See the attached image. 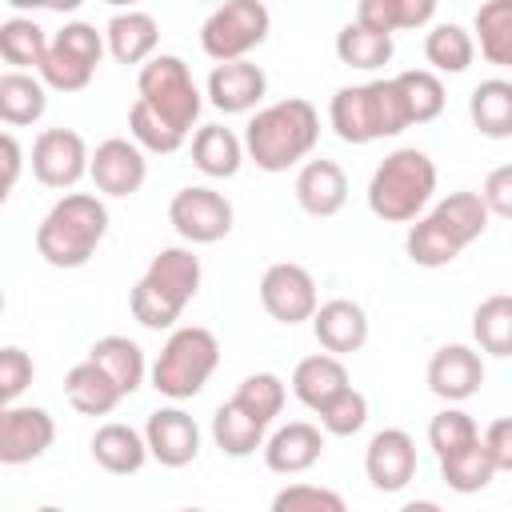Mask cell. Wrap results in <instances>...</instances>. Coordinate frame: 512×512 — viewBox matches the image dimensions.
<instances>
[{
  "label": "cell",
  "mask_w": 512,
  "mask_h": 512,
  "mask_svg": "<svg viewBox=\"0 0 512 512\" xmlns=\"http://www.w3.org/2000/svg\"><path fill=\"white\" fill-rule=\"evenodd\" d=\"M256 424H272L280 412H284V400H288V388H284V380L276 376V372H252V376H244L240 380V388H236V396H232Z\"/></svg>",
  "instance_id": "ab89813d"
},
{
  "label": "cell",
  "mask_w": 512,
  "mask_h": 512,
  "mask_svg": "<svg viewBox=\"0 0 512 512\" xmlns=\"http://www.w3.org/2000/svg\"><path fill=\"white\" fill-rule=\"evenodd\" d=\"M88 176H92L96 192H104V196H132V192H140L144 180H148L144 148H140L136 140L108 136V140L96 144Z\"/></svg>",
  "instance_id": "5bb4252c"
},
{
  "label": "cell",
  "mask_w": 512,
  "mask_h": 512,
  "mask_svg": "<svg viewBox=\"0 0 512 512\" xmlns=\"http://www.w3.org/2000/svg\"><path fill=\"white\" fill-rule=\"evenodd\" d=\"M472 32L492 68H512V0H484L472 16Z\"/></svg>",
  "instance_id": "4dcf8cb0"
},
{
  "label": "cell",
  "mask_w": 512,
  "mask_h": 512,
  "mask_svg": "<svg viewBox=\"0 0 512 512\" xmlns=\"http://www.w3.org/2000/svg\"><path fill=\"white\" fill-rule=\"evenodd\" d=\"M404 252L416 268H444L460 256V248L452 244V236L424 212L416 224H408V236H404Z\"/></svg>",
  "instance_id": "f35d334b"
},
{
  "label": "cell",
  "mask_w": 512,
  "mask_h": 512,
  "mask_svg": "<svg viewBox=\"0 0 512 512\" xmlns=\"http://www.w3.org/2000/svg\"><path fill=\"white\" fill-rule=\"evenodd\" d=\"M64 396H68V404H72L80 416H108V412L124 400V392L116 388V380H112L100 364H92L88 356L68 368V376H64Z\"/></svg>",
  "instance_id": "d4e9b609"
},
{
  "label": "cell",
  "mask_w": 512,
  "mask_h": 512,
  "mask_svg": "<svg viewBox=\"0 0 512 512\" xmlns=\"http://www.w3.org/2000/svg\"><path fill=\"white\" fill-rule=\"evenodd\" d=\"M104 44L112 52L116 64H148L156 56V44H160V24L152 12H140V8H128V12H116L104 28Z\"/></svg>",
  "instance_id": "7402d4cb"
},
{
  "label": "cell",
  "mask_w": 512,
  "mask_h": 512,
  "mask_svg": "<svg viewBox=\"0 0 512 512\" xmlns=\"http://www.w3.org/2000/svg\"><path fill=\"white\" fill-rule=\"evenodd\" d=\"M168 220L180 232V240L188 244H216L232 232V204L224 192L208 188V184H188L172 196L168 204Z\"/></svg>",
  "instance_id": "30bf717a"
},
{
  "label": "cell",
  "mask_w": 512,
  "mask_h": 512,
  "mask_svg": "<svg viewBox=\"0 0 512 512\" xmlns=\"http://www.w3.org/2000/svg\"><path fill=\"white\" fill-rule=\"evenodd\" d=\"M260 304L276 324H304L316 316L320 296H316V280L304 264L280 260L260 276Z\"/></svg>",
  "instance_id": "8fae6325"
},
{
  "label": "cell",
  "mask_w": 512,
  "mask_h": 512,
  "mask_svg": "<svg viewBox=\"0 0 512 512\" xmlns=\"http://www.w3.org/2000/svg\"><path fill=\"white\" fill-rule=\"evenodd\" d=\"M484 384V360L476 348L468 344H444L432 352L428 360V388L432 396L448 400V404H460L468 396H476Z\"/></svg>",
  "instance_id": "e0dca14e"
},
{
  "label": "cell",
  "mask_w": 512,
  "mask_h": 512,
  "mask_svg": "<svg viewBox=\"0 0 512 512\" xmlns=\"http://www.w3.org/2000/svg\"><path fill=\"white\" fill-rule=\"evenodd\" d=\"M400 512H444V508H440L436 500H408Z\"/></svg>",
  "instance_id": "681fc988"
},
{
  "label": "cell",
  "mask_w": 512,
  "mask_h": 512,
  "mask_svg": "<svg viewBox=\"0 0 512 512\" xmlns=\"http://www.w3.org/2000/svg\"><path fill=\"white\" fill-rule=\"evenodd\" d=\"M272 16L260 0H228L200 24V48L216 64H236L268 40Z\"/></svg>",
  "instance_id": "ba28073f"
},
{
  "label": "cell",
  "mask_w": 512,
  "mask_h": 512,
  "mask_svg": "<svg viewBox=\"0 0 512 512\" xmlns=\"http://www.w3.org/2000/svg\"><path fill=\"white\" fill-rule=\"evenodd\" d=\"M48 36L36 20L28 16H8L0 24V56L4 64H12V72H28V68H44V56H48Z\"/></svg>",
  "instance_id": "d6a6232c"
},
{
  "label": "cell",
  "mask_w": 512,
  "mask_h": 512,
  "mask_svg": "<svg viewBox=\"0 0 512 512\" xmlns=\"http://www.w3.org/2000/svg\"><path fill=\"white\" fill-rule=\"evenodd\" d=\"M212 440H216V448L224 456L244 460L256 448H264V424H256L236 400H228V404H220L212 412Z\"/></svg>",
  "instance_id": "e575fe53"
},
{
  "label": "cell",
  "mask_w": 512,
  "mask_h": 512,
  "mask_svg": "<svg viewBox=\"0 0 512 512\" xmlns=\"http://www.w3.org/2000/svg\"><path fill=\"white\" fill-rule=\"evenodd\" d=\"M216 368H220V340L200 324H184V328H172L148 376L160 396L192 400L204 392Z\"/></svg>",
  "instance_id": "52a82bcc"
},
{
  "label": "cell",
  "mask_w": 512,
  "mask_h": 512,
  "mask_svg": "<svg viewBox=\"0 0 512 512\" xmlns=\"http://www.w3.org/2000/svg\"><path fill=\"white\" fill-rule=\"evenodd\" d=\"M88 360L92 364H100L112 380H116V388L124 392V396H132L140 384H144V376L152 372L148 368V360H144V348L136 344V340H128V336H100L92 348H88Z\"/></svg>",
  "instance_id": "83f0119b"
},
{
  "label": "cell",
  "mask_w": 512,
  "mask_h": 512,
  "mask_svg": "<svg viewBox=\"0 0 512 512\" xmlns=\"http://www.w3.org/2000/svg\"><path fill=\"white\" fill-rule=\"evenodd\" d=\"M328 124L344 144H372V140L400 136L404 128H412V116L392 76V80H368V84L340 88L328 104Z\"/></svg>",
  "instance_id": "277c9868"
},
{
  "label": "cell",
  "mask_w": 512,
  "mask_h": 512,
  "mask_svg": "<svg viewBox=\"0 0 512 512\" xmlns=\"http://www.w3.org/2000/svg\"><path fill=\"white\" fill-rule=\"evenodd\" d=\"M436 192V164L420 148L388 152L368 180V208L384 224H416Z\"/></svg>",
  "instance_id": "5b68a950"
},
{
  "label": "cell",
  "mask_w": 512,
  "mask_h": 512,
  "mask_svg": "<svg viewBox=\"0 0 512 512\" xmlns=\"http://www.w3.org/2000/svg\"><path fill=\"white\" fill-rule=\"evenodd\" d=\"M136 104L156 116L164 128H172L176 136L188 140L192 124L200 120L204 96L188 72V64L172 52H156L140 72H136Z\"/></svg>",
  "instance_id": "8992f818"
},
{
  "label": "cell",
  "mask_w": 512,
  "mask_h": 512,
  "mask_svg": "<svg viewBox=\"0 0 512 512\" xmlns=\"http://www.w3.org/2000/svg\"><path fill=\"white\" fill-rule=\"evenodd\" d=\"M436 16V0H360L356 4V24L392 36L404 28H420Z\"/></svg>",
  "instance_id": "1f68e13d"
},
{
  "label": "cell",
  "mask_w": 512,
  "mask_h": 512,
  "mask_svg": "<svg viewBox=\"0 0 512 512\" xmlns=\"http://www.w3.org/2000/svg\"><path fill=\"white\" fill-rule=\"evenodd\" d=\"M320 456H324V428L308 420H292L264 440V464L280 476H300L312 464H320Z\"/></svg>",
  "instance_id": "ffe728a7"
},
{
  "label": "cell",
  "mask_w": 512,
  "mask_h": 512,
  "mask_svg": "<svg viewBox=\"0 0 512 512\" xmlns=\"http://www.w3.org/2000/svg\"><path fill=\"white\" fill-rule=\"evenodd\" d=\"M336 56L348 68L376 72V68H384L392 60V36H380V32H372V28L352 20V24H344L336 32Z\"/></svg>",
  "instance_id": "74e56055"
},
{
  "label": "cell",
  "mask_w": 512,
  "mask_h": 512,
  "mask_svg": "<svg viewBox=\"0 0 512 512\" xmlns=\"http://www.w3.org/2000/svg\"><path fill=\"white\" fill-rule=\"evenodd\" d=\"M104 32H96L92 24L84 20H72L64 24L52 44H48V56H44V68H40V80L52 88V92H84L100 68V56H104Z\"/></svg>",
  "instance_id": "9c48e42d"
},
{
  "label": "cell",
  "mask_w": 512,
  "mask_h": 512,
  "mask_svg": "<svg viewBox=\"0 0 512 512\" xmlns=\"http://www.w3.org/2000/svg\"><path fill=\"white\" fill-rule=\"evenodd\" d=\"M344 388H352V384H348V368H344V360L332 356V352L304 356V360L296 364V372H292V392H296V400H300L304 408H312V412L328 408Z\"/></svg>",
  "instance_id": "603a6c76"
},
{
  "label": "cell",
  "mask_w": 512,
  "mask_h": 512,
  "mask_svg": "<svg viewBox=\"0 0 512 512\" xmlns=\"http://www.w3.org/2000/svg\"><path fill=\"white\" fill-rule=\"evenodd\" d=\"M448 236H452V244L464 252L472 240H480L484 236V228H488V204H484V196L480 192H468V188H460V192H448L444 200H436V208L428 212Z\"/></svg>",
  "instance_id": "4316f807"
},
{
  "label": "cell",
  "mask_w": 512,
  "mask_h": 512,
  "mask_svg": "<svg viewBox=\"0 0 512 512\" xmlns=\"http://www.w3.org/2000/svg\"><path fill=\"white\" fill-rule=\"evenodd\" d=\"M472 340L488 356H500V360L512 356V296L508 292H496V296L476 304V312H472Z\"/></svg>",
  "instance_id": "8d00e7d4"
},
{
  "label": "cell",
  "mask_w": 512,
  "mask_h": 512,
  "mask_svg": "<svg viewBox=\"0 0 512 512\" xmlns=\"http://www.w3.org/2000/svg\"><path fill=\"white\" fill-rule=\"evenodd\" d=\"M180 512H208V508H180Z\"/></svg>",
  "instance_id": "816d5d0a"
},
{
  "label": "cell",
  "mask_w": 512,
  "mask_h": 512,
  "mask_svg": "<svg viewBox=\"0 0 512 512\" xmlns=\"http://www.w3.org/2000/svg\"><path fill=\"white\" fill-rule=\"evenodd\" d=\"M200 276H204V268H200V256H196L192 248H180V244L160 248V252L148 260L144 276H140V280L132 284V292H128L132 316H136L144 328H152V332L172 328V324L180 320V312L188 308V300H196Z\"/></svg>",
  "instance_id": "7a4b0ae2"
},
{
  "label": "cell",
  "mask_w": 512,
  "mask_h": 512,
  "mask_svg": "<svg viewBox=\"0 0 512 512\" xmlns=\"http://www.w3.org/2000/svg\"><path fill=\"white\" fill-rule=\"evenodd\" d=\"M144 440L164 468H188L200 456V424L184 408H156L144 424Z\"/></svg>",
  "instance_id": "2e32d148"
},
{
  "label": "cell",
  "mask_w": 512,
  "mask_h": 512,
  "mask_svg": "<svg viewBox=\"0 0 512 512\" xmlns=\"http://www.w3.org/2000/svg\"><path fill=\"white\" fill-rule=\"evenodd\" d=\"M108 236V208L92 192H64L36 228V252L52 268H84Z\"/></svg>",
  "instance_id": "3957f363"
},
{
  "label": "cell",
  "mask_w": 512,
  "mask_h": 512,
  "mask_svg": "<svg viewBox=\"0 0 512 512\" xmlns=\"http://www.w3.org/2000/svg\"><path fill=\"white\" fill-rule=\"evenodd\" d=\"M484 444H488V452H492L496 472H512V416L492 420L488 432H484Z\"/></svg>",
  "instance_id": "7dc6e473"
},
{
  "label": "cell",
  "mask_w": 512,
  "mask_h": 512,
  "mask_svg": "<svg viewBox=\"0 0 512 512\" xmlns=\"http://www.w3.org/2000/svg\"><path fill=\"white\" fill-rule=\"evenodd\" d=\"M320 416V428L328 436H356L364 424H368V396L356 392V388H344L328 408L316 412Z\"/></svg>",
  "instance_id": "ee69618b"
},
{
  "label": "cell",
  "mask_w": 512,
  "mask_h": 512,
  "mask_svg": "<svg viewBox=\"0 0 512 512\" xmlns=\"http://www.w3.org/2000/svg\"><path fill=\"white\" fill-rule=\"evenodd\" d=\"M268 92V76L260 64L252 60H236V64H216L208 72V104L224 116H240L252 112Z\"/></svg>",
  "instance_id": "ac0fdd59"
},
{
  "label": "cell",
  "mask_w": 512,
  "mask_h": 512,
  "mask_svg": "<svg viewBox=\"0 0 512 512\" xmlns=\"http://www.w3.org/2000/svg\"><path fill=\"white\" fill-rule=\"evenodd\" d=\"M424 60L432 64L436 76H440V72H448V76L468 72L472 60H476V36H472L468 28L444 20V24H436V28L424 36Z\"/></svg>",
  "instance_id": "836d02e7"
},
{
  "label": "cell",
  "mask_w": 512,
  "mask_h": 512,
  "mask_svg": "<svg viewBox=\"0 0 512 512\" xmlns=\"http://www.w3.org/2000/svg\"><path fill=\"white\" fill-rule=\"evenodd\" d=\"M48 112V84L32 72L0 76V120L8 128H28Z\"/></svg>",
  "instance_id": "f1b7e54d"
},
{
  "label": "cell",
  "mask_w": 512,
  "mask_h": 512,
  "mask_svg": "<svg viewBox=\"0 0 512 512\" xmlns=\"http://www.w3.org/2000/svg\"><path fill=\"white\" fill-rule=\"evenodd\" d=\"M400 92H404V104H408V116L412 124H428L444 112V84L432 68H408L396 76Z\"/></svg>",
  "instance_id": "60d3db41"
},
{
  "label": "cell",
  "mask_w": 512,
  "mask_h": 512,
  "mask_svg": "<svg viewBox=\"0 0 512 512\" xmlns=\"http://www.w3.org/2000/svg\"><path fill=\"white\" fill-rule=\"evenodd\" d=\"M292 192H296V204H300L308 216L328 220V216H336V212L348 204V176H344V168H340L336 160H324V156H320V160L300 164Z\"/></svg>",
  "instance_id": "44dd1931"
},
{
  "label": "cell",
  "mask_w": 512,
  "mask_h": 512,
  "mask_svg": "<svg viewBox=\"0 0 512 512\" xmlns=\"http://www.w3.org/2000/svg\"><path fill=\"white\" fill-rule=\"evenodd\" d=\"M36 512H64V508H60V504H40Z\"/></svg>",
  "instance_id": "f907efd6"
},
{
  "label": "cell",
  "mask_w": 512,
  "mask_h": 512,
  "mask_svg": "<svg viewBox=\"0 0 512 512\" xmlns=\"http://www.w3.org/2000/svg\"><path fill=\"white\" fill-rule=\"evenodd\" d=\"M92 168V152L84 144L80 132L72 128H44L32 140V176L44 188H72L80 176H88Z\"/></svg>",
  "instance_id": "7c38bea8"
},
{
  "label": "cell",
  "mask_w": 512,
  "mask_h": 512,
  "mask_svg": "<svg viewBox=\"0 0 512 512\" xmlns=\"http://www.w3.org/2000/svg\"><path fill=\"white\" fill-rule=\"evenodd\" d=\"M0 148H4V192H12L16 188V176H20V144H16L12 132H4Z\"/></svg>",
  "instance_id": "c3c4849f"
},
{
  "label": "cell",
  "mask_w": 512,
  "mask_h": 512,
  "mask_svg": "<svg viewBox=\"0 0 512 512\" xmlns=\"http://www.w3.org/2000/svg\"><path fill=\"white\" fill-rule=\"evenodd\" d=\"M56 440V420L48 408L8 404L0 412V464H28L40 460Z\"/></svg>",
  "instance_id": "4fadbf2b"
},
{
  "label": "cell",
  "mask_w": 512,
  "mask_h": 512,
  "mask_svg": "<svg viewBox=\"0 0 512 512\" xmlns=\"http://www.w3.org/2000/svg\"><path fill=\"white\" fill-rule=\"evenodd\" d=\"M364 472L380 492L408 488L416 476V440L404 428H380L364 448Z\"/></svg>",
  "instance_id": "9a60e30c"
},
{
  "label": "cell",
  "mask_w": 512,
  "mask_h": 512,
  "mask_svg": "<svg viewBox=\"0 0 512 512\" xmlns=\"http://www.w3.org/2000/svg\"><path fill=\"white\" fill-rule=\"evenodd\" d=\"M492 476H496V464H492V452H488L484 436L476 444H468V448H460V452H452V456L440 460V480L452 492H460V496L484 492L492 484Z\"/></svg>",
  "instance_id": "d590c367"
},
{
  "label": "cell",
  "mask_w": 512,
  "mask_h": 512,
  "mask_svg": "<svg viewBox=\"0 0 512 512\" xmlns=\"http://www.w3.org/2000/svg\"><path fill=\"white\" fill-rule=\"evenodd\" d=\"M476 440H480V428L464 408L448 404L428 420V444H432L436 460H444V456H452V452H460V448H468Z\"/></svg>",
  "instance_id": "b9f144b4"
},
{
  "label": "cell",
  "mask_w": 512,
  "mask_h": 512,
  "mask_svg": "<svg viewBox=\"0 0 512 512\" xmlns=\"http://www.w3.org/2000/svg\"><path fill=\"white\" fill-rule=\"evenodd\" d=\"M312 336L324 352L332 356H348V352H360L364 340H368V312L348 300V296H336V300H324L312 316Z\"/></svg>",
  "instance_id": "d6986e66"
},
{
  "label": "cell",
  "mask_w": 512,
  "mask_h": 512,
  "mask_svg": "<svg viewBox=\"0 0 512 512\" xmlns=\"http://www.w3.org/2000/svg\"><path fill=\"white\" fill-rule=\"evenodd\" d=\"M468 116L480 136L508 140L512 136V80H504V76L480 80L468 96Z\"/></svg>",
  "instance_id": "f546056e"
},
{
  "label": "cell",
  "mask_w": 512,
  "mask_h": 512,
  "mask_svg": "<svg viewBox=\"0 0 512 512\" xmlns=\"http://www.w3.org/2000/svg\"><path fill=\"white\" fill-rule=\"evenodd\" d=\"M268 512H348L344 496L332 492V488H320V484H284Z\"/></svg>",
  "instance_id": "7bdbcfd3"
},
{
  "label": "cell",
  "mask_w": 512,
  "mask_h": 512,
  "mask_svg": "<svg viewBox=\"0 0 512 512\" xmlns=\"http://www.w3.org/2000/svg\"><path fill=\"white\" fill-rule=\"evenodd\" d=\"M480 196H484V204H488L492 216L512 220V164L492 168L488 180H484V188H480Z\"/></svg>",
  "instance_id": "bcb514c9"
},
{
  "label": "cell",
  "mask_w": 512,
  "mask_h": 512,
  "mask_svg": "<svg viewBox=\"0 0 512 512\" xmlns=\"http://www.w3.org/2000/svg\"><path fill=\"white\" fill-rule=\"evenodd\" d=\"M148 456H152V452H148V440H144V432H136L132 424L108 420V424H100V428L92 432V460H96L104 472H112V476H132V472H140Z\"/></svg>",
  "instance_id": "cb8c5ba5"
},
{
  "label": "cell",
  "mask_w": 512,
  "mask_h": 512,
  "mask_svg": "<svg viewBox=\"0 0 512 512\" xmlns=\"http://www.w3.org/2000/svg\"><path fill=\"white\" fill-rule=\"evenodd\" d=\"M32 376H36V364L24 348H16V344L0 348V400H4V408L16 404V396L32 384Z\"/></svg>",
  "instance_id": "f6af8a7d"
},
{
  "label": "cell",
  "mask_w": 512,
  "mask_h": 512,
  "mask_svg": "<svg viewBox=\"0 0 512 512\" xmlns=\"http://www.w3.org/2000/svg\"><path fill=\"white\" fill-rule=\"evenodd\" d=\"M244 140L224 124H204L192 136V164L212 180H232L244 164Z\"/></svg>",
  "instance_id": "484cf974"
},
{
  "label": "cell",
  "mask_w": 512,
  "mask_h": 512,
  "mask_svg": "<svg viewBox=\"0 0 512 512\" xmlns=\"http://www.w3.org/2000/svg\"><path fill=\"white\" fill-rule=\"evenodd\" d=\"M316 144H320V112L304 96H288L260 108L244 128V152L264 172H288L300 160L308 164Z\"/></svg>",
  "instance_id": "6da1fadb"
}]
</instances>
